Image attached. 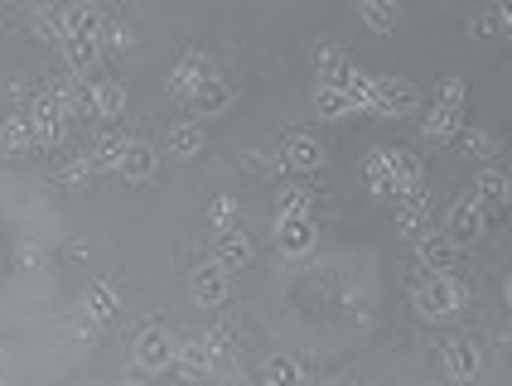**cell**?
Here are the masks:
<instances>
[{"label":"cell","instance_id":"cell-28","mask_svg":"<svg viewBox=\"0 0 512 386\" xmlns=\"http://www.w3.org/2000/svg\"><path fill=\"white\" fill-rule=\"evenodd\" d=\"M92 111L97 116H121L126 111V87L116 83V78H97L92 83Z\"/></svg>","mask_w":512,"mask_h":386},{"label":"cell","instance_id":"cell-8","mask_svg":"<svg viewBox=\"0 0 512 386\" xmlns=\"http://www.w3.org/2000/svg\"><path fill=\"white\" fill-rule=\"evenodd\" d=\"M184 107H189V116H194V121H203V116H223V111L232 107V83L213 73V78H203V83L184 97Z\"/></svg>","mask_w":512,"mask_h":386},{"label":"cell","instance_id":"cell-19","mask_svg":"<svg viewBox=\"0 0 512 386\" xmlns=\"http://www.w3.org/2000/svg\"><path fill=\"white\" fill-rule=\"evenodd\" d=\"M174 367H179V377H213L218 372V362H213V353H208V343H179L174 348Z\"/></svg>","mask_w":512,"mask_h":386},{"label":"cell","instance_id":"cell-31","mask_svg":"<svg viewBox=\"0 0 512 386\" xmlns=\"http://www.w3.org/2000/svg\"><path fill=\"white\" fill-rule=\"evenodd\" d=\"M372 78L377 73H358V68L343 78V92H348V107L353 111H372Z\"/></svg>","mask_w":512,"mask_h":386},{"label":"cell","instance_id":"cell-22","mask_svg":"<svg viewBox=\"0 0 512 386\" xmlns=\"http://www.w3.org/2000/svg\"><path fill=\"white\" fill-rule=\"evenodd\" d=\"M126 140L121 131H107V136H97V145L87 150V160H92V169L97 174H112V169H121V155H126Z\"/></svg>","mask_w":512,"mask_h":386},{"label":"cell","instance_id":"cell-12","mask_svg":"<svg viewBox=\"0 0 512 386\" xmlns=\"http://www.w3.org/2000/svg\"><path fill=\"white\" fill-rule=\"evenodd\" d=\"M445 232H450L455 242L484 237V203H479V198H459L455 208H450V218H445Z\"/></svg>","mask_w":512,"mask_h":386},{"label":"cell","instance_id":"cell-17","mask_svg":"<svg viewBox=\"0 0 512 386\" xmlns=\"http://www.w3.org/2000/svg\"><path fill=\"white\" fill-rule=\"evenodd\" d=\"M203 126L199 121H174L170 126V136H165V150H170L174 160H199L203 155Z\"/></svg>","mask_w":512,"mask_h":386},{"label":"cell","instance_id":"cell-10","mask_svg":"<svg viewBox=\"0 0 512 386\" xmlns=\"http://www.w3.org/2000/svg\"><path fill=\"white\" fill-rule=\"evenodd\" d=\"M213 261L218 266H228V271H247L252 266V242H247V232H237V227H213Z\"/></svg>","mask_w":512,"mask_h":386},{"label":"cell","instance_id":"cell-40","mask_svg":"<svg viewBox=\"0 0 512 386\" xmlns=\"http://www.w3.org/2000/svg\"><path fill=\"white\" fill-rule=\"evenodd\" d=\"M44 261H49V247H44V242H20V266H25V271H39Z\"/></svg>","mask_w":512,"mask_h":386},{"label":"cell","instance_id":"cell-29","mask_svg":"<svg viewBox=\"0 0 512 386\" xmlns=\"http://www.w3.org/2000/svg\"><path fill=\"white\" fill-rule=\"evenodd\" d=\"M29 34L44 39V44H63V15H58L54 5H39V10L29 15Z\"/></svg>","mask_w":512,"mask_h":386},{"label":"cell","instance_id":"cell-37","mask_svg":"<svg viewBox=\"0 0 512 386\" xmlns=\"http://www.w3.org/2000/svg\"><path fill=\"white\" fill-rule=\"evenodd\" d=\"M276 213H310V193L300 189V184L281 189L276 193Z\"/></svg>","mask_w":512,"mask_h":386},{"label":"cell","instance_id":"cell-18","mask_svg":"<svg viewBox=\"0 0 512 386\" xmlns=\"http://www.w3.org/2000/svg\"><path fill=\"white\" fill-rule=\"evenodd\" d=\"M464 131V107H445V102H435L426 111V121H421V136L426 140H455Z\"/></svg>","mask_w":512,"mask_h":386},{"label":"cell","instance_id":"cell-23","mask_svg":"<svg viewBox=\"0 0 512 386\" xmlns=\"http://www.w3.org/2000/svg\"><path fill=\"white\" fill-rule=\"evenodd\" d=\"M474 193H479L484 213L488 208H508L512 203V179L503 174V169H484V174H479V184H474Z\"/></svg>","mask_w":512,"mask_h":386},{"label":"cell","instance_id":"cell-2","mask_svg":"<svg viewBox=\"0 0 512 386\" xmlns=\"http://www.w3.org/2000/svg\"><path fill=\"white\" fill-rule=\"evenodd\" d=\"M228 295H232V271L218 266L213 256L189 271V300L199 304V309H218V304H228Z\"/></svg>","mask_w":512,"mask_h":386},{"label":"cell","instance_id":"cell-42","mask_svg":"<svg viewBox=\"0 0 512 386\" xmlns=\"http://www.w3.org/2000/svg\"><path fill=\"white\" fill-rule=\"evenodd\" d=\"M503 300H508V309H512V276L503 280Z\"/></svg>","mask_w":512,"mask_h":386},{"label":"cell","instance_id":"cell-15","mask_svg":"<svg viewBox=\"0 0 512 386\" xmlns=\"http://www.w3.org/2000/svg\"><path fill=\"white\" fill-rule=\"evenodd\" d=\"M34 150V126L29 116H5L0 121V160H20Z\"/></svg>","mask_w":512,"mask_h":386},{"label":"cell","instance_id":"cell-6","mask_svg":"<svg viewBox=\"0 0 512 386\" xmlns=\"http://www.w3.org/2000/svg\"><path fill=\"white\" fill-rule=\"evenodd\" d=\"M416 261H421V271H430V276H450L459 261V242L450 237V232H421L416 237Z\"/></svg>","mask_w":512,"mask_h":386},{"label":"cell","instance_id":"cell-30","mask_svg":"<svg viewBox=\"0 0 512 386\" xmlns=\"http://www.w3.org/2000/svg\"><path fill=\"white\" fill-rule=\"evenodd\" d=\"M256 377H261V382H271V386H295V382H300V362L266 358L261 367H256Z\"/></svg>","mask_w":512,"mask_h":386},{"label":"cell","instance_id":"cell-25","mask_svg":"<svg viewBox=\"0 0 512 386\" xmlns=\"http://www.w3.org/2000/svg\"><path fill=\"white\" fill-rule=\"evenodd\" d=\"M455 145H459V155L474 160V165H484L488 155H498V140H493V131H484V126H464L455 136Z\"/></svg>","mask_w":512,"mask_h":386},{"label":"cell","instance_id":"cell-5","mask_svg":"<svg viewBox=\"0 0 512 386\" xmlns=\"http://www.w3.org/2000/svg\"><path fill=\"white\" fill-rule=\"evenodd\" d=\"M440 362H445V377H450V382H474V377L484 372V353H479V343H474V338H464V333H450V338H445Z\"/></svg>","mask_w":512,"mask_h":386},{"label":"cell","instance_id":"cell-20","mask_svg":"<svg viewBox=\"0 0 512 386\" xmlns=\"http://www.w3.org/2000/svg\"><path fill=\"white\" fill-rule=\"evenodd\" d=\"M348 73H353L348 49H339V44H319V49H314V78H319V83H343Z\"/></svg>","mask_w":512,"mask_h":386},{"label":"cell","instance_id":"cell-7","mask_svg":"<svg viewBox=\"0 0 512 386\" xmlns=\"http://www.w3.org/2000/svg\"><path fill=\"white\" fill-rule=\"evenodd\" d=\"M174 333L165 329H141L136 333V343H131V358H136V367L141 372H165V367H174Z\"/></svg>","mask_w":512,"mask_h":386},{"label":"cell","instance_id":"cell-16","mask_svg":"<svg viewBox=\"0 0 512 386\" xmlns=\"http://www.w3.org/2000/svg\"><path fill=\"white\" fill-rule=\"evenodd\" d=\"M63 34H73V39H97V44H102L107 15H102L97 5H73V10H63Z\"/></svg>","mask_w":512,"mask_h":386},{"label":"cell","instance_id":"cell-24","mask_svg":"<svg viewBox=\"0 0 512 386\" xmlns=\"http://www.w3.org/2000/svg\"><path fill=\"white\" fill-rule=\"evenodd\" d=\"M426 227H430V198H401L397 203V232L401 237L416 242Z\"/></svg>","mask_w":512,"mask_h":386},{"label":"cell","instance_id":"cell-43","mask_svg":"<svg viewBox=\"0 0 512 386\" xmlns=\"http://www.w3.org/2000/svg\"><path fill=\"white\" fill-rule=\"evenodd\" d=\"M5 5H20V0H5Z\"/></svg>","mask_w":512,"mask_h":386},{"label":"cell","instance_id":"cell-27","mask_svg":"<svg viewBox=\"0 0 512 386\" xmlns=\"http://www.w3.org/2000/svg\"><path fill=\"white\" fill-rule=\"evenodd\" d=\"M314 111H319L324 121H339V116H353V107H348V92H343V83H319V87H314Z\"/></svg>","mask_w":512,"mask_h":386},{"label":"cell","instance_id":"cell-11","mask_svg":"<svg viewBox=\"0 0 512 386\" xmlns=\"http://www.w3.org/2000/svg\"><path fill=\"white\" fill-rule=\"evenodd\" d=\"M281 165L290 169V174H314V169L324 165V140H314V136H290L285 140V150H281Z\"/></svg>","mask_w":512,"mask_h":386},{"label":"cell","instance_id":"cell-32","mask_svg":"<svg viewBox=\"0 0 512 386\" xmlns=\"http://www.w3.org/2000/svg\"><path fill=\"white\" fill-rule=\"evenodd\" d=\"M29 121H68V111H63V102H58L49 87H39L34 97H29V111H25Z\"/></svg>","mask_w":512,"mask_h":386},{"label":"cell","instance_id":"cell-14","mask_svg":"<svg viewBox=\"0 0 512 386\" xmlns=\"http://www.w3.org/2000/svg\"><path fill=\"white\" fill-rule=\"evenodd\" d=\"M155 169H160V155H155V145H145V140H126V155H121V179H131V184H145V179H155Z\"/></svg>","mask_w":512,"mask_h":386},{"label":"cell","instance_id":"cell-4","mask_svg":"<svg viewBox=\"0 0 512 386\" xmlns=\"http://www.w3.org/2000/svg\"><path fill=\"white\" fill-rule=\"evenodd\" d=\"M314 242H319V227H314L310 213H276V247H281V256L300 261V256L314 251Z\"/></svg>","mask_w":512,"mask_h":386},{"label":"cell","instance_id":"cell-1","mask_svg":"<svg viewBox=\"0 0 512 386\" xmlns=\"http://www.w3.org/2000/svg\"><path fill=\"white\" fill-rule=\"evenodd\" d=\"M411 309L426 319V324H445L464 309V290L450 276H426V285L411 290Z\"/></svg>","mask_w":512,"mask_h":386},{"label":"cell","instance_id":"cell-34","mask_svg":"<svg viewBox=\"0 0 512 386\" xmlns=\"http://www.w3.org/2000/svg\"><path fill=\"white\" fill-rule=\"evenodd\" d=\"M242 169H247L252 179H276L285 165H281V155H266V150H247V155H242Z\"/></svg>","mask_w":512,"mask_h":386},{"label":"cell","instance_id":"cell-21","mask_svg":"<svg viewBox=\"0 0 512 386\" xmlns=\"http://www.w3.org/2000/svg\"><path fill=\"white\" fill-rule=\"evenodd\" d=\"M358 20L372 29V34H392L401 25V5L397 0H358Z\"/></svg>","mask_w":512,"mask_h":386},{"label":"cell","instance_id":"cell-39","mask_svg":"<svg viewBox=\"0 0 512 386\" xmlns=\"http://www.w3.org/2000/svg\"><path fill=\"white\" fill-rule=\"evenodd\" d=\"M464 97H469L464 78H445V83L435 87V102H445V107H464Z\"/></svg>","mask_w":512,"mask_h":386},{"label":"cell","instance_id":"cell-9","mask_svg":"<svg viewBox=\"0 0 512 386\" xmlns=\"http://www.w3.org/2000/svg\"><path fill=\"white\" fill-rule=\"evenodd\" d=\"M213 73H218V63H213L208 54H184V58H179V63L170 68L165 87H170V97H179V102H184V97H189V92H194L203 78H213Z\"/></svg>","mask_w":512,"mask_h":386},{"label":"cell","instance_id":"cell-26","mask_svg":"<svg viewBox=\"0 0 512 386\" xmlns=\"http://www.w3.org/2000/svg\"><path fill=\"white\" fill-rule=\"evenodd\" d=\"M83 309H87V319L102 329V324H112L116 314H121V300H116L112 285H92V290H87V300H83Z\"/></svg>","mask_w":512,"mask_h":386},{"label":"cell","instance_id":"cell-33","mask_svg":"<svg viewBox=\"0 0 512 386\" xmlns=\"http://www.w3.org/2000/svg\"><path fill=\"white\" fill-rule=\"evenodd\" d=\"M92 174H97L92 160H87V155H73V160H63V165H58V184H63V189H83Z\"/></svg>","mask_w":512,"mask_h":386},{"label":"cell","instance_id":"cell-38","mask_svg":"<svg viewBox=\"0 0 512 386\" xmlns=\"http://www.w3.org/2000/svg\"><path fill=\"white\" fill-rule=\"evenodd\" d=\"M102 44H112V49H136V29L131 25H121V20H107V34H102Z\"/></svg>","mask_w":512,"mask_h":386},{"label":"cell","instance_id":"cell-13","mask_svg":"<svg viewBox=\"0 0 512 386\" xmlns=\"http://www.w3.org/2000/svg\"><path fill=\"white\" fill-rule=\"evenodd\" d=\"M63 68L73 73V78H87V73H97V63H102V44L97 39H73V34H63Z\"/></svg>","mask_w":512,"mask_h":386},{"label":"cell","instance_id":"cell-41","mask_svg":"<svg viewBox=\"0 0 512 386\" xmlns=\"http://www.w3.org/2000/svg\"><path fill=\"white\" fill-rule=\"evenodd\" d=\"M498 20H503V29H512V0H498Z\"/></svg>","mask_w":512,"mask_h":386},{"label":"cell","instance_id":"cell-35","mask_svg":"<svg viewBox=\"0 0 512 386\" xmlns=\"http://www.w3.org/2000/svg\"><path fill=\"white\" fill-rule=\"evenodd\" d=\"M237 218H242V208H237L232 193H223V198L208 203V222H213V227H237Z\"/></svg>","mask_w":512,"mask_h":386},{"label":"cell","instance_id":"cell-36","mask_svg":"<svg viewBox=\"0 0 512 386\" xmlns=\"http://www.w3.org/2000/svg\"><path fill=\"white\" fill-rule=\"evenodd\" d=\"M203 343H208V353H213V362H218V367L237 353V333H232V329H213Z\"/></svg>","mask_w":512,"mask_h":386},{"label":"cell","instance_id":"cell-3","mask_svg":"<svg viewBox=\"0 0 512 386\" xmlns=\"http://www.w3.org/2000/svg\"><path fill=\"white\" fill-rule=\"evenodd\" d=\"M421 107V92L406 83V78H372V111L387 116V121H401Z\"/></svg>","mask_w":512,"mask_h":386}]
</instances>
